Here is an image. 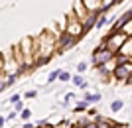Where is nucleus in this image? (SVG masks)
I'll return each mask as SVG.
<instances>
[{
	"label": "nucleus",
	"mask_w": 132,
	"mask_h": 128,
	"mask_svg": "<svg viewBox=\"0 0 132 128\" xmlns=\"http://www.w3.org/2000/svg\"><path fill=\"white\" fill-rule=\"evenodd\" d=\"M114 57V53L106 47L105 44H101L97 49L93 51V65L99 69V67H105V65H109V61Z\"/></svg>",
	"instance_id": "1"
},
{
	"label": "nucleus",
	"mask_w": 132,
	"mask_h": 128,
	"mask_svg": "<svg viewBox=\"0 0 132 128\" xmlns=\"http://www.w3.org/2000/svg\"><path fill=\"white\" fill-rule=\"evenodd\" d=\"M126 39H128L126 33H124V32H118V33H109V36L103 39V44H105L106 47H109V49L116 55V53H118V49L124 45V41H126Z\"/></svg>",
	"instance_id": "2"
},
{
	"label": "nucleus",
	"mask_w": 132,
	"mask_h": 128,
	"mask_svg": "<svg viewBox=\"0 0 132 128\" xmlns=\"http://www.w3.org/2000/svg\"><path fill=\"white\" fill-rule=\"evenodd\" d=\"M65 20H67V24H65V32L69 33V36H73V38L77 39H81L83 36H85V30H83V24L79 22L77 18L73 16V14H69V16H65Z\"/></svg>",
	"instance_id": "3"
},
{
	"label": "nucleus",
	"mask_w": 132,
	"mask_h": 128,
	"mask_svg": "<svg viewBox=\"0 0 132 128\" xmlns=\"http://www.w3.org/2000/svg\"><path fill=\"white\" fill-rule=\"evenodd\" d=\"M75 44H77V39L73 38V36H69L67 32H59L55 36V51H57V53H63L65 49L73 47Z\"/></svg>",
	"instance_id": "4"
},
{
	"label": "nucleus",
	"mask_w": 132,
	"mask_h": 128,
	"mask_svg": "<svg viewBox=\"0 0 132 128\" xmlns=\"http://www.w3.org/2000/svg\"><path fill=\"white\" fill-rule=\"evenodd\" d=\"M130 75H132V59L130 61L116 63L114 69H112V77H114L116 81H128Z\"/></svg>",
	"instance_id": "5"
},
{
	"label": "nucleus",
	"mask_w": 132,
	"mask_h": 128,
	"mask_svg": "<svg viewBox=\"0 0 132 128\" xmlns=\"http://www.w3.org/2000/svg\"><path fill=\"white\" fill-rule=\"evenodd\" d=\"M73 16L77 18L79 22H85V18L89 16V10L87 8H85V6H83V2L81 0H75V4H73Z\"/></svg>",
	"instance_id": "6"
},
{
	"label": "nucleus",
	"mask_w": 132,
	"mask_h": 128,
	"mask_svg": "<svg viewBox=\"0 0 132 128\" xmlns=\"http://www.w3.org/2000/svg\"><path fill=\"white\" fill-rule=\"evenodd\" d=\"M116 55L120 57V59H132V38H128L126 41H124V45H122L120 49H118V53Z\"/></svg>",
	"instance_id": "7"
},
{
	"label": "nucleus",
	"mask_w": 132,
	"mask_h": 128,
	"mask_svg": "<svg viewBox=\"0 0 132 128\" xmlns=\"http://www.w3.org/2000/svg\"><path fill=\"white\" fill-rule=\"evenodd\" d=\"M99 12H89V16L85 18V22H83V30L89 32V30H93V26H97V20H99Z\"/></svg>",
	"instance_id": "8"
},
{
	"label": "nucleus",
	"mask_w": 132,
	"mask_h": 128,
	"mask_svg": "<svg viewBox=\"0 0 132 128\" xmlns=\"http://www.w3.org/2000/svg\"><path fill=\"white\" fill-rule=\"evenodd\" d=\"M81 2H83V6H85L89 12H99L101 6H103L101 0H81Z\"/></svg>",
	"instance_id": "9"
},
{
	"label": "nucleus",
	"mask_w": 132,
	"mask_h": 128,
	"mask_svg": "<svg viewBox=\"0 0 132 128\" xmlns=\"http://www.w3.org/2000/svg\"><path fill=\"white\" fill-rule=\"evenodd\" d=\"M93 122H95V126H97V128H110V126H112V122H110L109 118L99 116V114L95 116V120H93Z\"/></svg>",
	"instance_id": "10"
},
{
	"label": "nucleus",
	"mask_w": 132,
	"mask_h": 128,
	"mask_svg": "<svg viewBox=\"0 0 132 128\" xmlns=\"http://www.w3.org/2000/svg\"><path fill=\"white\" fill-rule=\"evenodd\" d=\"M101 99H103V97H101L99 93H87V95L83 97V100H85V103H89V105H91V103H99Z\"/></svg>",
	"instance_id": "11"
},
{
	"label": "nucleus",
	"mask_w": 132,
	"mask_h": 128,
	"mask_svg": "<svg viewBox=\"0 0 132 128\" xmlns=\"http://www.w3.org/2000/svg\"><path fill=\"white\" fill-rule=\"evenodd\" d=\"M122 108H124V103H122L120 99L112 100V105H110V110H112V112H120Z\"/></svg>",
	"instance_id": "12"
},
{
	"label": "nucleus",
	"mask_w": 132,
	"mask_h": 128,
	"mask_svg": "<svg viewBox=\"0 0 132 128\" xmlns=\"http://www.w3.org/2000/svg\"><path fill=\"white\" fill-rule=\"evenodd\" d=\"M83 110H89V103H85V100H79L77 105H75V112H83Z\"/></svg>",
	"instance_id": "13"
},
{
	"label": "nucleus",
	"mask_w": 132,
	"mask_h": 128,
	"mask_svg": "<svg viewBox=\"0 0 132 128\" xmlns=\"http://www.w3.org/2000/svg\"><path fill=\"white\" fill-rule=\"evenodd\" d=\"M71 77H73L71 73H67V71H59V77H57V79H59L61 83H67V81H71Z\"/></svg>",
	"instance_id": "14"
},
{
	"label": "nucleus",
	"mask_w": 132,
	"mask_h": 128,
	"mask_svg": "<svg viewBox=\"0 0 132 128\" xmlns=\"http://www.w3.org/2000/svg\"><path fill=\"white\" fill-rule=\"evenodd\" d=\"M71 83H73V85H77V87H81V85L85 83V79H83L81 75H73V77H71Z\"/></svg>",
	"instance_id": "15"
},
{
	"label": "nucleus",
	"mask_w": 132,
	"mask_h": 128,
	"mask_svg": "<svg viewBox=\"0 0 132 128\" xmlns=\"http://www.w3.org/2000/svg\"><path fill=\"white\" fill-rule=\"evenodd\" d=\"M59 71L61 69H55V71L50 73V77H47V83H53V81H57V77H59Z\"/></svg>",
	"instance_id": "16"
},
{
	"label": "nucleus",
	"mask_w": 132,
	"mask_h": 128,
	"mask_svg": "<svg viewBox=\"0 0 132 128\" xmlns=\"http://www.w3.org/2000/svg\"><path fill=\"white\" fill-rule=\"evenodd\" d=\"M36 97H38V91L32 89V91H26V93L22 95V99H36Z\"/></svg>",
	"instance_id": "17"
},
{
	"label": "nucleus",
	"mask_w": 132,
	"mask_h": 128,
	"mask_svg": "<svg viewBox=\"0 0 132 128\" xmlns=\"http://www.w3.org/2000/svg\"><path fill=\"white\" fill-rule=\"evenodd\" d=\"M20 116H22V120H30V116H32V110H30V108H24L22 112H20Z\"/></svg>",
	"instance_id": "18"
},
{
	"label": "nucleus",
	"mask_w": 132,
	"mask_h": 128,
	"mask_svg": "<svg viewBox=\"0 0 132 128\" xmlns=\"http://www.w3.org/2000/svg\"><path fill=\"white\" fill-rule=\"evenodd\" d=\"M122 32L126 33L128 38H132V20H130V22L126 24V26H124V28H122Z\"/></svg>",
	"instance_id": "19"
},
{
	"label": "nucleus",
	"mask_w": 132,
	"mask_h": 128,
	"mask_svg": "<svg viewBox=\"0 0 132 128\" xmlns=\"http://www.w3.org/2000/svg\"><path fill=\"white\" fill-rule=\"evenodd\" d=\"M8 100H10L12 105H16V103H20V100H22V95H12Z\"/></svg>",
	"instance_id": "20"
},
{
	"label": "nucleus",
	"mask_w": 132,
	"mask_h": 128,
	"mask_svg": "<svg viewBox=\"0 0 132 128\" xmlns=\"http://www.w3.org/2000/svg\"><path fill=\"white\" fill-rule=\"evenodd\" d=\"M22 110H24V103L20 100V103H16V105H14V112L18 114V112H22Z\"/></svg>",
	"instance_id": "21"
},
{
	"label": "nucleus",
	"mask_w": 132,
	"mask_h": 128,
	"mask_svg": "<svg viewBox=\"0 0 132 128\" xmlns=\"http://www.w3.org/2000/svg\"><path fill=\"white\" fill-rule=\"evenodd\" d=\"M101 2H103L105 8H112V6H114V0H101Z\"/></svg>",
	"instance_id": "22"
},
{
	"label": "nucleus",
	"mask_w": 132,
	"mask_h": 128,
	"mask_svg": "<svg viewBox=\"0 0 132 128\" xmlns=\"http://www.w3.org/2000/svg\"><path fill=\"white\" fill-rule=\"evenodd\" d=\"M87 63H79V65H77V73H83V71H85V69H87Z\"/></svg>",
	"instance_id": "23"
},
{
	"label": "nucleus",
	"mask_w": 132,
	"mask_h": 128,
	"mask_svg": "<svg viewBox=\"0 0 132 128\" xmlns=\"http://www.w3.org/2000/svg\"><path fill=\"white\" fill-rule=\"evenodd\" d=\"M73 97H75V95H73V93H67V95H65V103H69V100H71Z\"/></svg>",
	"instance_id": "24"
},
{
	"label": "nucleus",
	"mask_w": 132,
	"mask_h": 128,
	"mask_svg": "<svg viewBox=\"0 0 132 128\" xmlns=\"http://www.w3.org/2000/svg\"><path fill=\"white\" fill-rule=\"evenodd\" d=\"M14 118H16V112H10V114L6 116V120H14Z\"/></svg>",
	"instance_id": "25"
},
{
	"label": "nucleus",
	"mask_w": 132,
	"mask_h": 128,
	"mask_svg": "<svg viewBox=\"0 0 132 128\" xmlns=\"http://www.w3.org/2000/svg\"><path fill=\"white\" fill-rule=\"evenodd\" d=\"M4 124H6V118H4V116H0V128L4 126Z\"/></svg>",
	"instance_id": "26"
},
{
	"label": "nucleus",
	"mask_w": 132,
	"mask_h": 128,
	"mask_svg": "<svg viewBox=\"0 0 132 128\" xmlns=\"http://www.w3.org/2000/svg\"><path fill=\"white\" fill-rule=\"evenodd\" d=\"M118 2H120V0H114V4H118Z\"/></svg>",
	"instance_id": "27"
}]
</instances>
